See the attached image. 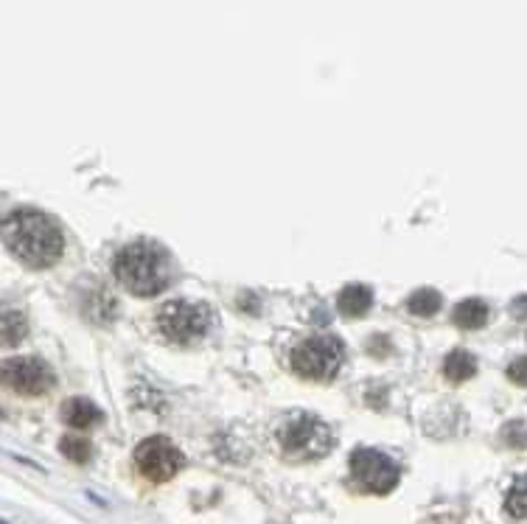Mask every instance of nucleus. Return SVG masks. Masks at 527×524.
I'll list each match as a JSON object with an SVG mask.
<instances>
[{
	"instance_id": "obj_1",
	"label": "nucleus",
	"mask_w": 527,
	"mask_h": 524,
	"mask_svg": "<svg viewBox=\"0 0 527 524\" xmlns=\"http://www.w3.org/2000/svg\"><path fill=\"white\" fill-rule=\"evenodd\" d=\"M4 241L25 267L46 269L65 253V236L59 225L34 207H17L4 222Z\"/></svg>"
},
{
	"instance_id": "obj_11",
	"label": "nucleus",
	"mask_w": 527,
	"mask_h": 524,
	"mask_svg": "<svg viewBox=\"0 0 527 524\" xmlns=\"http://www.w3.org/2000/svg\"><path fill=\"white\" fill-rule=\"evenodd\" d=\"M451 323L458 328H482L488 323V306L480 300V297H469V300H461L451 311Z\"/></svg>"
},
{
	"instance_id": "obj_13",
	"label": "nucleus",
	"mask_w": 527,
	"mask_h": 524,
	"mask_svg": "<svg viewBox=\"0 0 527 524\" xmlns=\"http://www.w3.org/2000/svg\"><path fill=\"white\" fill-rule=\"evenodd\" d=\"M441 306H443L441 295H438L435 289H430V287L415 289V292L407 297V308H410L412 314H418V317H432V314H438Z\"/></svg>"
},
{
	"instance_id": "obj_7",
	"label": "nucleus",
	"mask_w": 527,
	"mask_h": 524,
	"mask_svg": "<svg viewBox=\"0 0 527 524\" xmlns=\"http://www.w3.org/2000/svg\"><path fill=\"white\" fill-rule=\"evenodd\" d=\"M186 458L168 438H147L135 448V466L149 482H168L183 469Z\"/></svg>"
},
{
	"instance_id": "obj_18",
	"label": "nucleus",
	"mask_w": 527,
	"mask_h": 524,
	"mask_svg": "<svg viewBox=\"0 0 527 524\" xmlns=\"http://www.w3.org/2000/svg\"><path fill=\"white\" fill-rule=\"evenodd\" d=\"M508 378H511L513 384H519V388H527V357H519L516 362H511Z\"/></svg>"
},
{
	"instance_id": "obj_6",
	"label": "nucleus",
	"mask_w": 527,
	"mask_h": 524,
	"mask_svg": "<svg viewBox=\"0 0 527 524\" xmlns=\"http://www.w3.org/2000/svg\"><path fill=\"white\" fill-rule=\"evenodd\" d=\"M350 474L368 494H390L399 485V466L376 448H357L350 454Z\"/></svg>"
},
{
	"instance_id": "obj_9",
	"label": "nucleus",
	"mask_w": 527,
	"mask_h": 524,
	"mask_svg": "<svg viewBox=\"0 0 527 524\" xmlns=\"http://www.w3.org/2000/svg\"><path fill=\"white\" fill-rule=\"evenodd\" d=\"M62 421L74 429H87L101 421V409L87 398H70L62 404Z\"/></svg>"
},
{
	"instance_id": "obj_8",
	"label": "nucleus",
	"mask_w": 527,
	"mask_h": 524,
	"mask_svg": "<svg viewBox=\"0 0 527 524\" xmlns=\"http://www.w3.org/2000/svg\"><path fill=\"white\" fill-rule=\"evenodd\" d=\"M6 388L20 396H46L54 390V370L37 357H17L4 365Z\"/></svg>"
},
{
	"instance_id": "obj_19",
	"label": "nucleus",
	"mask_w": 527,
	"mask_h": 524,
	"mask_svg": "<svg viewBox=\"0 0 527 524\" xmlns=\"http://www.w3.org/2000/svg\"><path fill=\"white\" fill-rule=\"evenodd\" d=\"M511 314L516 320H527V295H519L513 303H511Z\"/></svg>"
},
{
	"instance_id": "obj_4",
	"label": "nucleus",
	"mask_w": 527,
	"mask_h": 524,
	"mask_svg": "<svg viewBox=\"0 0 527 524\" xmlns=\"http://www.w3.org/2000/svg\"><path fill=\"white\" fill-rule=\"evenodd\" d=\"M210 323H214L210 308L205 303H194V300H168L157 311V328L174 345L199 342L208 334Z\"/></svg>"
},
{
	"instance_id": "obj_17",
	"label": "nucleus",
	"mask_w": 527,
	"mask_h": 524,
	"mask_svg": "<svg viewBox=\"0 0 527 524\" xmlns=\"http://www.w3.org/2000/svg\"><path fill=\"white\" fill-rule=\"evenodd\" d=\"M502 440L511 448H524L527 446V424L524 421H511L502 427Z\"/></svg>"
},
{
	"instance_id": "obj_12",
	"label": "nucleus",
	"mask_w": 527,
	"mask_h": 524,
	"mask_svg": "<svg viewBox=\"0 0 527 524\" xmlns=\"http://www.w3.org/2000/svg\"><path fill=\"white\" fill-rule=\"evenodd\" d=\"M477 373V359L469 354V351H451L446 359H443V376L454 384H461L466 378H471Z\"/></svg>"
},
{
	"instance_id": "obj_5",
	"label": "nucleus",
	"mask_w": 527,
	"mask_h": 524,
	"mask_svg": "<svg viewBox=\"0 0 527 524\" xmlns=\"http://www.w3.org/2000/svg\"><path fill=\"white\" fill-rule=\"evenodd\" d=\"M345 351L342 342L331 334H320L311 337L306 342H300L292 351V368L295 373H300L303 378L311 381H329L337 376V370L342 368Z\"/></svg>"
},
{
	"instance_id": "obj_14",
	"label": "nucleus",
	"mask_w": 527,
	"mask_h": 524,
	"mask_svg": "<svg viewBox=\"0 0 527 524\" xmlns=\"http://www.w3.org/2000/svg\"><path fill=\"white\" fill-rule=\"evenodd\" d=\"M505 510L516 521H527V474H522L505 497Z\"/></svg>"
},
{
	"instance_id": "obj_10",
	"label": "nucleus",
	"mask_w": 527,
	"mask_h": 524,
	"mask_svg": "<svg viewBox=\"0 0 527 524\" xmlns=\"http://www.w3.org/2000/svg\"><path fill=\"white\" fill-rule=\"evenodd\" d=\"M370 303H373V292L365 284H348L337 295V308L345 314V317H362V314H368Z\"/></svg>"
},
{
	"instance_id": "obj_2",
	"label": "nucleus",
	"mask_w": 527,
	"mask_h": 524,
	"mask_svg": "<svg viewBox=\"0 0 527 524\" xmlns=\"http://www.w3.org/2000/svg\"><path fill=\"white\" fill-rule=\"evenodd\" d=\"M116 277L127 292L137 297L160 295L171 281L168 253L155 241H132L116 256Z\"/></svg>"
},
{
	"instance_id": "obj_3",
	"label": "nucleus",
	"mask_w": 527,
	"mask_h": 524,
	"mask_svg": "<svg viewBox=\"0 0 527 524\" xmlns=\"http://www.w3.org/2000/svg\"><path fill=\"white\" fill-rule=\"evenodd\" d=\"M331 443H334V435L329 424H323L318 415H309V412L287 415L278 429V446L284 451V458L298 463L320 460L323 454H329Z\"/></svg>"
},
{
	"instance_id": "obj_15",
	"label": "nucleus",
	"mask_w": 527,
	"mask_h": 524,
	"mask_svg": "<svg viewBox=\"0 0 527 524\" xmlns=\"http://www.w3.org/2000/svg\"><path fill=\"white\" fill-rule=\"evenodd\" d=\"M59 451L65 454V458H67L70 463H79V466H85V463L93 458V446H90V440L76 438V435H67V438H62Z\"/></svg>"
},
{
	"instance_id": "obj_16",
	"label": "nucleus",
	"mask_w": 527,
	"mask_h": 524,
	"mask_svg": "<svg viewBox=\"0 0 527 524\" xmlns=\"http://www.w3.org/2000/svg\"><path fill=\"white\" fill-rule=\"evenodd\" d=\"M25 337V317L17 311L4 314V345H17Z\"/></svg>"
}]
</instances>
